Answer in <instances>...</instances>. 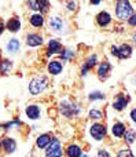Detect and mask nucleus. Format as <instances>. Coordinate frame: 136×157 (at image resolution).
Wrapping results in <instances>:
<instances>
[{
	"label": "nucleus",
	"instance_id": "14",
	"mask_svg": "<svg viewBox=\"0 0 136 157\" xmlns=\"http://www.w3.org/2000/svg\"><path fill=\"white\" fill-rule=\"evenodd\" d=\"M62 54V46H61V43L58 40H55V39H51L48 43V52L47 54L48 55H54V54Z\"/></svg>",
	"mask_w": 136,
	"mask_h": 157
},
{
	"label": "nucleus",
	"instance_id": "25",
	"mask_svg": "<svg viewBox=\"0 0 136 157\" xmlns=\"http://www.w3.org/2000/svg\"><path fill=\"white\" fill-rule=\"evenodd\" d=\"M90 117L94 120H101L102 117H103V113H102L101 110H98V109H92V110L90 112Z\"/></svg>",
	"mask_w": 136,
	"mask_h": 157
},
{
	"label": "nucleus",
	"instance_id": "32",
	"mask_svg": "<svg viewBox=\"0 0 136 157\" xmlns=\"http://www.w3.org/2000/svg\"><path fill=\"white\" fill-rule=\"evenodd\" d=\"M131 119L136 123V108H135V109H132V112H131Z\"/></svg>",
	"mask_w": 136,
	"mask_h": 157
},
{
	"label": "nucleus",
	"instance_id": "2",
	"mask_svg": "<svg viewBox=\"0 0 136 157\" xmlns=\"http://www.w3.org/2000/svg\"><path fill=\"white\" fill-rule=\"evenodd\" d=\"M47 78L44 76H36L30 80L29 83V92L32 95H39L40 92H43L47 87Z\"/></svg>",
	"mask_w": 136,
	"mask_h": 157
},
{
	"label": "nucleus",
	"instance_id": "4",
	"mask_svg": "<svg viewBox=\"0 0 136 157\" xmlns=\"http://www.w3.org/2000/svg\"><path fill=\"white\" fill-rule=\"evenodd\" d=\"M62 145H61L59 139L52 138L51 144L48 145V147L46 150V157H62Z\"/></svg>",
	"mask_w": 136,
	"mask_h": 157
},
{
	"label": "nucleus",
	"instance_id": "9",
	"mask_svg": "<svg viewBox=\"0 0 136 157\" xmlns=\"http://www.w3.org/2000/svg\"><path fill=\"white\" fill-rule=\"evenodd\" d=\"M26 44L29 47H37L43 44V36L39 33H28L26 35Z\"/></svg>",
	"mask_w": 136,
	"mask_h": 157
},
{
	"label": "nucleus",
	"instance_id": "11",
	"mask_svg": "<svg viewBox=\"0 0 136 157\" xmlns=\"http://www.w3.org/2000/svg\"><path fill=\"white\" fill-rule=\"evenodd\" d=\"M52 138L50 134H41V135L37 136V139H36V145H37V147H40V149H46V147H48V145L51 144Z\"/></svg>",
	"mask_w": 136,
	"mask_h": 157
},
{
	"label": "nucleus",
	"instance_id": "16",
	"mask_svg": "<svg viewBox=\"0 0 136 157\" xmlns=\"http://www.w3.org/2000/svg\"><path fill=\"white\" fill-rule=\"evenodd\" d=\"M62 69H63V65L59 61H51V62L48 63V72L51 75H54V76L59 75L61 72H62Z\"/></svg>",
	"mask_w": 136,
	"mask_h": 157
},
{
	"label": "nucleus",
	"instance_id": "15",
	"mask_svg": "<svg viewBox=\"0 0 136 157\" xmlns=\"http://www.w3.org/2000/svg\"><path fill=\"white\" fill-rule=\"evenodd\" d=\"M110 69H112V66H110V63L107 62V61H105V62H102L101 65H99V69H98V76L99 78H102V80H105L107 76H109V72Z\"/></svg>",
	"mask_w": 136,
	"mask_h": 157
},
{
	"label": "nucleus",
	"instance_id": "10",
	"mask_svg": "<svg viewBox=\"0 0 136 157\" xmlns=\"http://www.w3.org/2000/svg\"><path fill=\"white\" fill-rule=\"evenodd\" d=\"M25 113H26V116L30 120H37V119H40L41 110L37 105H28L26 109H25Z\"/></svg>",
	"mask_w": 136,
	"mask_h": 157
},
{
	"label": "nucleus",
	"instance_id": "27",
	"mask_svg": "<svg viewBox=\"0 0 136 157\" xmlns=\"http://www.w3.org/2000/svg\"><path fill=\"white\" fill-rule=\"evenodd\" d=\"M61 57H62V61H68V59H70V58L74 57V52L70 51V50H65V51H62Z\"/></svg>",
	"mask_w": 136,
	"mask_h": 157
},
{
	"label": "nucleus",
	"instance_id": "31",
	"mask_svg": "<svg viewBox=\"0 0 136 157\" xmlns=\"http://www.w3.org/2000/svg\"><path fill=\"white\" fill-rule=\"evenodd\" d=\"M128 22H129V25H131V26H136V14H134V15L129 18Z\"/></svg>",
	"mask_w": 136,
	"mask_h": 157
},
{
	"label": "nucleus",
	"instance_id": "33",
	"mask_svg": "<svg viewBox=\"0 0 136 157\" xmlns=\"http://www.w3.org/2000/svg\"><path fill=\"white\" fill-rule=\"evenodd\" d=\"M74 7H76V3H74V2H69L68 3V8H69V10H74Z\"/></svg>",
	"mask_w": 136,
	"mask_h": 157
},
{
	"label": "nucleus",
	"instance_id": "1",
	"mask_svg": "<svg viewBox=\"0 0 136 157\" xmlns=\"http://www.w3.org/2000/svg\"><path fill=\"white\" fill-rule=\"evenodd\" d=\"M116 15L121 21H127V19L129 21V18L134 15V7H132V4L129 2H127V0L118 2L116 4Z\"/></svg>",
	"mask_w": 136,
	"mask_h": 157
},
{
	"label": "nucleus",
	"instance_id": "28",
	"mask_svg": "<svg viewBox=\"0 0 136 157\" xmlns=\"http://www.w3.org/2000/svg\"><path fill=\"white\" fill-rule=\"evenodd\" d=\"M118 157H135V156H134V153H132V150L123 149V150H120V153H118Z\"/></svg>",
	"mask_w": 136,
	"mask_h": 157
},
{
	"label": "nucleus",
	"instance_id": "35",
	"mask_svg": "<svg viewBox=\"0 0 136 157\" xmlns=\"http://www.w3.org/2000/svg\"><path fill=\"white\" fill-rule=\"evenodd\" d=\"M132 40H134V44L136 46V32L134 33V36H132Z\"/></svg>",
	"mask_w": 136,
	"mask_h": 157
},
{
	"label": "nucleus",
	"instance_id": "20",
	"mask_svg": "<svg viewBox=\"0 0 136 157\" xmlns=\"http://www.w3.org/2000/svg\"><path fill=\"white\" fill-rule=\"evenodd\" d=\"M30 25L35 28H40L44 25V17L43 14L37 13V14H33L32 17H30Z\"/></svg>",
	"mask_w": 136,
	"mask_h": 157
},
{
	"label": "nucleus",
	"instance_id": "21",
	"mask_svg": "<svg viewBox=\"0 0 136 157\" xmlns=\"http://www.w3.org/2000/svg\"><path fill=\"white\" fill-rule=\"evenodd\" d=\"M66 155L69 157H81V147L77 146V145H69L68 149H66Z\"/></svg>",
	"mask_w": 136,
	"mask_h": 157
},
{
	"label": "nucleus",
	"instance_id": "29",
	"mask_svg": "<svg viewBox=\"0 0 136 157\" xmlns=\"http://www.w3.org/2000/svg\"><path fill=\"white\" fill-rule=\"evenodd\" d=\"M90 99L91 101H94V99H103V94H102V92H99V91L91 92V94H90Z\"/></svg>",
	"mask_w": 136,
	"mask_h": 157
},
{
	"label": "nucleus",
	"instance_id": "7",
	"mask_svg": "<svg viewBox=\"0 0 136 157\" xmlns=\"http://www.w3.org/2000/svg\"><path fill=\"white\" fill-rule=\"evenodd\" d=\"M48 24H50V29H52L57 33H61L66 28L65 21H63L61 17H51L50 21H48Z\"/></svg>",
	"mask_w": 136,
	"mask_h": 157
},
{
	"label": "nucleus",
	"instance_id": "18",
	"mask_svg": "<svg viewBox=\"0 0 136 157\" xmlns=\"http://www.w3.org/2000/svg\"><path fill=\"white\" fill-rule=\"evenodd\" d=\"M127 132V128L125 125L123 124L121 121H117L114 123V125H113V134H114V136H117V138H121V136H124Z\"/></svg>",
	"mask_w": 136,
	"mask_h": 157
},
{
	"label": "nucleus",
	"instance_id": "34",
	"mask_svg": "<svg viewBox=\"0 0 136 157\" xmlns=\"http://www.w3.org/2000/svg\"><path fill=\"white\" fill-rule=\"evenodd\" d=\"M4 29H6V25H4V22L0 19V35H2L3 32H4Z\"/></svg>",
	"mask_w": 136,
	"mask_h": 157
},
{
	"label": "nucleus",
	"instance_id": "17",
	"mask_svg": "<svg viewBox=\"0 0 136 157\" xmlns=\"http://www.w3.org/2000/svg\"><path fill=\"white\" fill-rule=\"evenodd\" d=\"M128 101H129V99H127V98L124 97L123 94H120L117 98H116L114 102H113V108H114L116 110H123V109L127 106Z\"/></svg>",
	"mask_w": 136,
	"mask_h": 157
},
{
	"label": "nucleus",
	"instance_id": "12",
	"mask_svg": "<svg viewBox=\"0 0 136 157\" xmlns=\"http://www.w3.org/2000/svg\"><path fill=\"white\" fill-rule=\"evenodd\" d=\"M96 22H98L99 26L105 28L112 22V15H110L107 11H102V13H99L98 15H96Z\"/></svg>",
	"mask_w": 136,
	"mask_h": 157
},
{
	"label": "nucleus",
	"instance_id": "6",
	"mask_svg": "<svg viewBox=\"0 0 136 157\" xmlns=\"http://www.w3.org/2000/svg\"><path fill=\"white\" fill-rule=\"evenodd\" d=\"M0 147H2L6 153L11 155V153H14L17 149V142L14 141L13 138H10V136H4V138L0 141Z\"/></svg>",
	"mask_w": 136,
	"mask_h": 157
},
{
	"label": "nucleus",
	"instance_id": "3",
	"mask_svg": "<svg viewBox=\"0 0 136 157\" xmlns=\"http://www.w3.org/2000/svg\"><path fill=\"white\" fill-rule=\"evenodd\" d=\"M112 54L120 59H127L132 55V47L129 44H121L120 47H112Z\"/></svg>",
	"mask_w": 136,
	"mask_h": 157
},
{
	"label": "nucleus",
	"instance_id": "22",
	"mask_svg": "<svg viewBox=\"0 0 136 157\" xmlns=\"http://www.w3.org/2000/svg\"><path fill=\"white\" fill-rule=\"evenodd\" d=\"M11 69H13V62H11L10 59H3L2 62H0V73L2 75L10 73Z\"/></svg>",
	"mask_w": 136,
	"mask_h": 157
},
{
	"label": "nucleus",
	"instance_id": "26",
	"mask_svg": "<svg viewBox=\"0 0 136 157\" xmlns=\"http://www.w3.org/2000/svg\"><path fill=\"white\" fill-rule=\"evenodd\" d=\"M28 6H29V8L33 11H40V2L30 0V2H28Z\"/></svg>",
	"mask_w": 136,
	"mask_h": 157
},
{
	"label": "nucleus",
	"instance_id": "30",
	"mask_svg": "<svg viewBox=\"0 0 136 157\" xmlns=\"http://www.w3.org/2000/svg\"><path fill=\"white\" fill-rule=\"evenodd\" d=\"M98 157H110V153L106 150H99L98 152Z\"/></svg>",
	"mask_w": 136,
	"mask_h": 157
},
{
	"label": "nucleus",
	"instance_id": "8",
	"mask_svg": "<svg viewBox=\"0 0 136 157\" xmlns=\"http://www.w3.org/2000/svg\"><path fill=\"white\" fill-rule=\"evenodd\" d=\"M107 131H106V127L102 124H94L92 127H91V135H92V138H95L96 141H102V139L106 136Z\"/></svg>",
	"mask_w": 136,
	"mask_h": 157
},
{
	"label": "nucleus",
	"instance_id": "23",
	"mask_svg": "<svg viewBox=\"0 0 136 157\" xmlns=\"http://www.w3.org/2000/svg\"><path fill=\"white\" fill-rule=\"evenodd\" d=\"M21 47V43H19L18 39H11L10 41L7 43V50L8 52H17Z\"/></svg>",
	"mask_w": 136,
	"mask_h": 157
},
{
	"label": "nucleus",
	"instance_id": "19",
	"mask_svg": "<svg viewBox=\"0 0 136 157\" xmlns=\"http://www.w3.org/2000/svg\"><path fill=\"white\" fill-rule=\"evenodd\" d=\"M96 62H98V57H96V55H91V57L88 58V61L85 62V65L83 66L81 73L83 75H87V72L90 71V69H92L94 66L96 65Z\"/></svg>",
	"mask_w": 136,
	"mask_h": 157
},
{
	"label": "nucleus",
	"instance_id": "36",
	"mask_svg": "<svg viewBox=\"0 0 136 157\" xmlns=\"http://www.w3.org/2000/svg\"><path fill=\"white\" fill-rule=\"evenodd\" d=\"M81 157H88V156H87V155H84V156H83V155H81Z\"/></svg>",
	"mask_w": 136,
	"mask_h": 157
},
{
	"label": "nucleus",
	"instance_id": "13",
	"mask_svg": "<svg viewBox=\"0 0 136 157\" xmlns=\"http://www.w3.org/2000/svg\"><path fill=\"white\" fill-rule=\"evenodd\" d=\"M6 28L13 33L18 32V30L21 29V21H19V18L18 17H13V18H10L7 21V24H6Z\"/></svg>",
	"mask_w": 136,
	"mask_h": 157
},
{
	"label": "nucleus",
	"instance_id": "24",
	"mask_svg": "<svg viewBox=\"0 0 136 157\" xmlns=\"http://www.w3.org/2000/svg\"><path fill=\"white\" fill-rule=\"evenodd\" d=\"M125 142L128 145H131V144H134L135 142V139H136V132L134 130H131V128H128V131L125 132Z\"/></svg>",
	"mask_w": 136,
	"mask_h": 157
},
{
	"label": "nucleus",
	"instance_id": "5",
	"mask_svg": "<svg viewBox=\"0 0 136 157\" xmlns=\"http://www.w3.org/2000/svg\"><path fill=\"white\" fill-rule=\"evenodd\" d=\"M61 112H62V114L65 117L70 119V117L80 113V109L76 103H72V102H69V101H63V102L61 103Z\"/></svg>",
	"mask_w": 136,
	"mask_h": 157
}]
</instances>
